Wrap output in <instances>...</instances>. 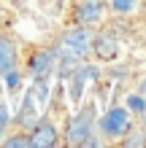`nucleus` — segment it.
<instances>
[{
  "label": "nucleus",
  "instance_id": "obj_8",
  "mask_svg": "<svg viewBox=\"0 0 146 148\" xmlns=\"http://www.w3.org/2000/svg\"><path fill=\"white\" fill-rule=\"evenodd\" d=\"M16 43L8 35H0V75L16 67Z\"/></svg>",
  "mask_w": 146,
  "mask_h": 148
},
{
  "label": "nucleus",
  "instance_id": "obj_16",
  "mask_svg": "<svg viewBox=\"0 0 146 148\" xmlns=\"http://www.w3.org/2000/svg\"><path fill=\"white\" fill-rule=\"evenodd\" d=\"M0 137H3V129H0Z\"/></svg>",
  "mask_w": 146,
  "mask_h": 148
},
{
  "label": "nucleus",
  "instance_id": "obj_7",
  "mask_svg": "<svg viewBox=\"0 0 146 148\" xmlns=\"http://www.w3.org/2000/svg\"><path fill=\"white\" fill-rule=\"evenodd\" d=\"M89 51H95L98 59H103V62H111V59H116L119 46L111 35H92V49Z\"/></svg>",
  "mask_w": 146,
  "mask_h": 148
},
{
  "label": "nucleus",
  "instance_id": "obj_15",
  "mask_svg": "<svg viewBox=\"0 0 146 148\" xmlns=\"http://www.w3.org/2000/svg\"><path fill=\"white\" fill-rule=\"evenodd\" d=\"M127 145H146V140H143L141 135H133L130 140H127Z\"/></svg>",
  "mask_w": 146,
  "mask_h": 148
},
{
  "label": "nucleus",
  "instance_id": "obj_9",
  "mask_svg": "<svg viewBox=\"0 0 146 148\" xmlns=\"http://www.w3.org/2000/svg\"><path fill=\"white\" fill-rule=\"evenodd\" d=\"M41 121L38 116V108H35V97H33V92L24 94V100H22V110H19V124L22 129H33Z\"/></svg>",
  "mask_w": 146,
  "mask_h": 148
},
{
  "label": "nucleus",
  "instance_id": "obj_2",
  "mask_svg": "<svg viewBox=\"0 0 146 148\" xmlns=\"http://www.w3.org/2000/svg\"><path fill=\"white\" fill-rule=\"evenodd\" d=\"M68 145H98V140H92V110H84L76 119H71Z\"/></svg>",
  "mask_w": 146,
  "mask_h": 148
},
{
  "label": "nucleus",
  "instance_id": "obj_14",
  "mask_svg": "<svg viewBox=\"0 0 146 148\" xmlns=\"http://www.w3.org/2000/svg\"><path fill=\"white\" fill-rule=\"evenodd\" d=\"M8 121H11V116H8V108H6V102H0V129H6Z\"/></svg>",
  "mask_w": 146,
  "mask_h": 148
},
{
  "label": "nucleus",
  "instance_id": "obj_5",
  "mask_svg": "<svg viewBox=\"0 0 146 148\" xmlns=\"http://www.w3.org/2000/svg\"><path fill=\"white\" fill-rule=\"evenodd\" d=\"M103 14H106V5L100 3V0H84V3L76 8V19H79V24H98L103 19Z\"/></svg>",
  "mask_w": 146,
  "mask_h": 148
},
{
  "label": "nucleus",
  "instance_id": "obj_6",
  "mask_svg": "<svg viewBox=\"0 0 146 148\" xmlns=\"http://www.w3.org/2000/svg\"><path fill=\"white\" fill-rule=\"evenodd\" d=\"M51 67H54V51L41 49V51H35V54L30 57V73H33V78H46L51 73Z\"/></svg>",
  "mask_w": 146,
  "mask_h": 148
},
{
  "label": "nucleus",
  "instance_id": "obj_13",
  "mask_svg": "<svg viewBox=\"0 0 146 148\" xmlns=\"http://www.w3.org/2000/svg\"><path fill=\"white\" fill-rule=\"evenodd\" d=\"M3 78H6V86H8V89H16V86H19V73H16V70L3 73Z\"/></svg>",
  "mask_w": 146,
  "mask_h": 148
},
{
  "label": "nucleus",
  "instance_id": "obj_4",
  "mask_svg": "<svg viewBox=\"0 0 146 148\" xmlns=\"http://www.w3.org/2000/svg\"><path fill=\"white\" fill-rule=\"evenodd\" d=\"M57 143H60L57 127L49 124V121H38L30 129V148H54Z\"/></svg>",
  "mask_w": 146,
  "mask_h": 148
},
{
  "label": "nucleus",
  "instance_id": "obj_10",
  "mask_svg": "<svg viewBox=\"0 0 146 148\" xmlns=\"http://www.w3.org/2000/svg\"><path fill=\"white\" fill-rule=\"evenodd\" d=\"M141 0H111V8H114L116 14H133L135 8H138Z\"/></svg>",
  "mask_w": 146,
  "mask_h": 148
},
{
  "label": "nucleus",
  "instance_id": "obj_1",
  "mask_svg": "<svg viewBox=\"0 0 146 148\" xmlns=\"http://www.w3.org/2000/svg\"><path fill=\"white\" fill-rule=\"evenodd\" d=\"M92 49V30H87V24H79L71 32H65L62 46H60V54L71 57V59H84Z\"/></svg>",
  "mask_w": 146,
  "mask_h": 148
},
{
  "label": "nucleus",
  "instance_id": "obj_12",
  "mask_svg": "<svg viewBox=\"0 0 146 148\" xmlns=\"http://www.w3.org/2000/svg\"><path fill=\"white\" fill-rule=\"evenodd\" d=\"M127 110H133V113H143V110H146V100L138 97V94L127 97Z\"/></svg>",
  "mask_w": 146,
  "mask_h": 148
},
{
  "label": "nucleus",
  "instance_id": "obj_3",
  "mask_svg": "<svg viewBox=\"0 0 146 148\" xmlns=\"http://www.w3.org/2000/svg\"><path fill=\"white\" fill-rule=\"evenodd\" d=\"M130 127H133V116H130L127 108H111L106 116L100 119V129L108 137H122V135L130 132Z\"/></svg>",
  "mask_w": 146,
  "mask_h": 148
},
{
  "label": "nucleus",
  "instance_id": "obj_11",
  "mask_svg": "<svg viewBox=\"0 0 146 148\" xmlns=\"http://www.w3.org/2000/svg\"><path fill=\"white\" fill-rule=\"evenodd\" d=\"M6 148H30V135H14L6 140Z\"/></svg>",
  "mask_w": 146,
  "mask_h": 148
}]
</instances>
